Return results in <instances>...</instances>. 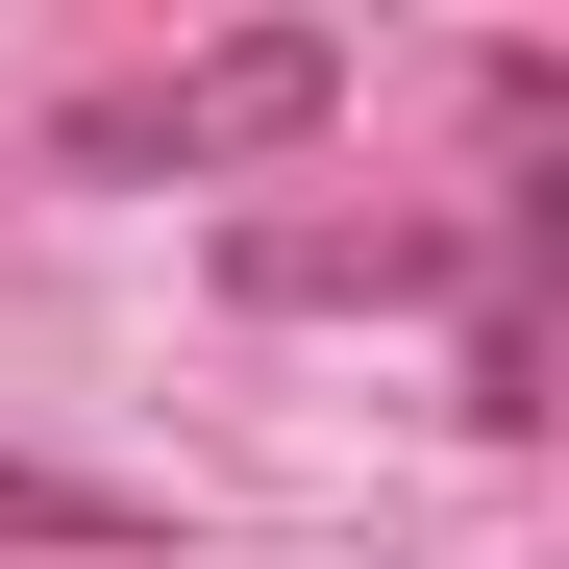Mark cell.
<instances>
[{"label": "cell", "mask_w": 569, "mask_h": 569, "mask_svg": "<svg viewBox=\"0 0 569 569\" xmlns=\"http://www.w3.org/2000/svg\"><path fill=\"white\" fill-rule=\"evenodd\" d=\"M322 100H347L322 26H223L173 74H100V100H74V173H248V149H298Z\"/></svg>", "instance_id": "6da1fadb"}, {"label": "cell", "mask_w": 569, "mask_h": 569, "mask_svg": "<svg viewBox=\"0 0 569 569\" xmlns=\"http://www.w3.org/2000/svg\"><path fill=\"white\" fill-rule=\"evenodd\" d=\"M470 248H496V223H248L223 272H248V298H298V322H322V298H446Z\"/></svg>", "instance_id": "7a4b0ae2"}, {"label": "cell", "mask_w": 569, "mask_h": 569, "mask_svg": "<svg viewBox=\"0 0 569 569\" xmlns=\"http://www.w3.org/2000/svg\"><path fill=\"white\" fill-rule=\"evenodd\" d=\"M0 545H149L124 470H50V446H0Z\"/></svg>", "instance_id": "3957f363"}]
</instances>
